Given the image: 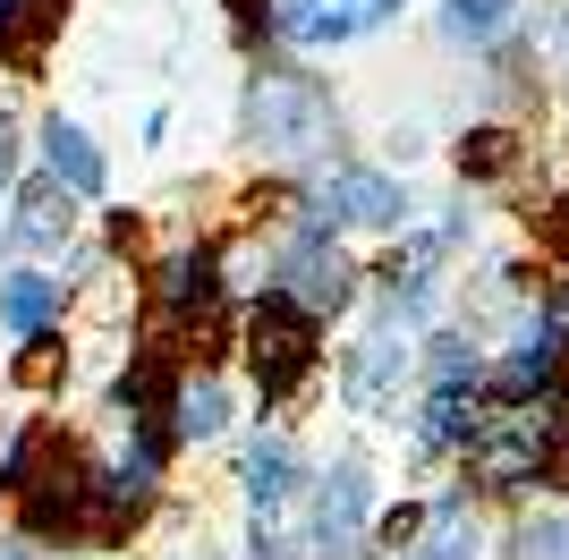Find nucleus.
<instances>
[{"instance_id": "f03ea898", "label": "nucleus", "mask_w": 569, "mask_h": 560, "mask_svg": "<svg viewBox=\"0 0 569 560\" xmlns=\"http://www.w3.org/2000/svg\"><path fill=\"white\" fill-rule=\"evenodd\" d=\"M552 43H561V86H569V0H561V18H552Z\"/></svg>"}, {"instance_id": "f257e3e1", "label": "nucleus", "mask_w": 569, "mask_h": 560, "mask_svg": "<svg viewBox=\"0 0 569 560\" xmlns=\"http://www.w3.org/2000/svg\"><path fill=\"white\" fill-rule=\"evenodd\" d=\"M519 560H569V501L519 518Z\"/></svg>"}]
</instances>
